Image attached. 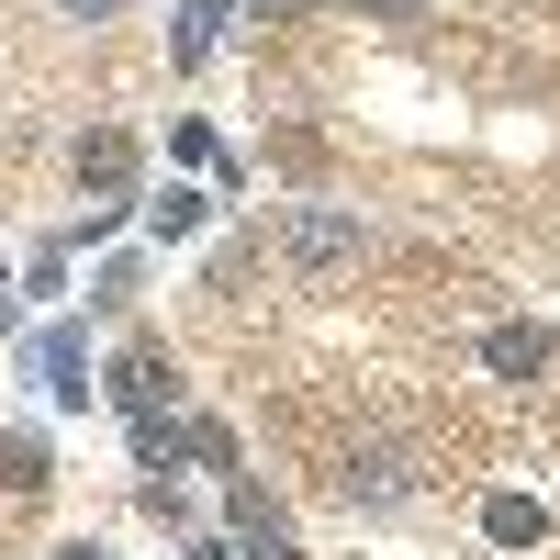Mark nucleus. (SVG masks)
<instances>
[{
  "label": "nucleus",
  "instance_id": "f257e3e1",
  "mask_svg": "<svg viewBox=\"0 0 560 560\" xmlns=\"http://www.w3.org/2000/svg\"><path fill=\"white\" fill-rule=\"evenodd\" d=\"M280 236H292V258H348V247H359V224H337V213H292Z\"/></svg>",
  "mask_w": 560,
  "mask_h": 560
},
{
  "label": "nucleus",
  "instance_id": "f03ea898",
  "mask_svg": "<svg viewBox=\"0 0 560 560\" xmlns=\"http://www.w3.org/2000/svg\"><path fill=\"white\" fill-rule=\"evenodd\" d=\"M113 393H124L135 415H158V404H168V370H158L147 348H135V359H124V382H113Z\"/></svg>",
  "mask_w": 560,
  "mask_h": 560
},
{
  "label": "nucleus",
  "instance_id": "7ed1b4c3",
  "mask_svg": "<svg viewBox=\"0 0 560 560\" xmlns=\"http://www.w3.org/2000/svg\"><path fill=\"white\" fill-rule=\"evenodd\" d=\"M493 370H549V337H538V325H504V337H493Z\"/></svg>",
  "mask_w": 560,
  "mask_h": 560
}]
</instances>
